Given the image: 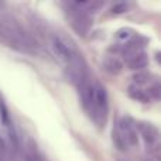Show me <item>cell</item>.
Listing matches in <instances>:
<instances>
[{"label":"cell","mask_w":161,"mask_h":161,"mask_svg":"<svg viewBox=\"0 0 161 161\" xmlns=\"http://www.w3.org/2000/svg\"><path fill=\"white\" fill-rule=\"evenodd\" d=\"M105 65H106V69L110 71L112 74H117L120 71V68H122L119 59H116V58H109Z\"/></svg>","instance_id":"cell-7"},{"label":"cell","mask_w":161,"mask_h":161,"mask_svg":"<svg viewBox=\"0 0 161 161\" xmlns=\"http://www.w3.org/2000/svg\"><path fill=\"white\" fill-rule=\"evenodd\" d=\"M129 96L133 97L134 100H139V102H148L150 100V96L147 95V92L143 91L142 88H139L137 85H133L129 88Z\"/></svg>","instance_id":"cell-6"},{"label":"cell","mask_w":161,"mask_h":161,"mask_svg":"<svg viewBox=\"0 0 161 161\" xmlns=\"http://www.w3.org/2000/svg\"><path fill=\"white\" fill-rule=\"evenodd\" d=\"M137 133H140V136L143 137L144 143L153 150H158L160 146V134L158 130L154 127L153 125H148V123H140L139 127H137Z\"/></svg>","instance_id":"cell-4"},{"label":"cell","mask_w":161,"mask_h":161,"mask_svg":"<svg viewBox=\"0 0 161 161\" xmlns=\"http://www.w3.org/2000/svg\"><path fill=\"white\" fill-rule=\"evenodd\" d=\"M51 50H53L54 55L65 65L68 76L71 80L79 85L86 76V68L83 58L75 47L72 41L68 37L62 36V34H55L51 38Z\"/></svg>","instance_id":"cell-1"},{"label":"cell","mask_w":161,"mask_h":161,"mask_svg":"<svg viewBox=\"0 0 161 161\" xmlns=\"http://www.w3.org/2000/svg\"><path fill=\"white\" fill-rule=\"evenodd\" d=\"M24 161H36V160H34V158H31V157H25Z\"/></svg>","instance_id":"cell-8"},{"label":"cell","mask_w":161,"mask_h":161,"mask_svg":"<svg viewBox=\"0 0 161 161\" xmlns=\"http://www.w3.org/2000/svg\"><path fill=\"white\" fill-rule=\"evenodd\" d=\"M127 55H129L127 64L131 69H142V68H144L147 65V57L142 51H139V50L130 51Z\"/></svg>","instance_id":"cell-5"},{"label":"cell","mask_w":161,"mask_h":161,"mask_svg":"<svg viewBox=\"0 0 161 161\" xmlns=\"http://www.w3.org/2000/svg\"><path fill=\"white\" fill-rule=\"evenodd\" d=\"M0 40L20 51L31 53L36 50L34 40L25 33L19 21L6 11H0Z\"/></svg>","instance_id":"cell-2"},{"label":"cell","mask_w":161,"mask_h":161,"mask_svg":"<svg viewBox=\"0 0 161 161\" xmlns=\"http://www.w3.org/2000/svg\"><path fill=\"white\" fill-rule=\"evenodd\" d=\"M113 142L119 150L125 151L139 143V133L130 119H120L113 129Z\"/></svg>","instance_id":"cell-3"}]
</instances>
